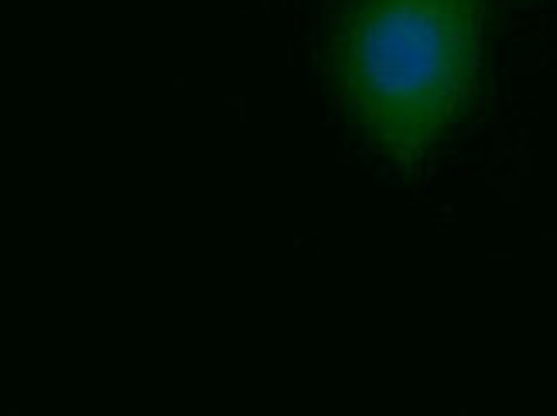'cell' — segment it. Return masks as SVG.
Segmentation results:
<instances>
[{
    "instance_id": "6da1fadb",
    "label": "cell",
    "mask_w": 557,
    "mask_h": 416,
    "mask_svg": "<svg viewBox=\"0 0 557 416\" xmlns=\"http://www.w3.org/2000/svg\"><path fill=\"white\" fill-rule=\"evenodd\" d=\"M486 0H349L332 31V79L352 124L394 164H421L469 110Z\"/></svg>"
}]
</instances>
